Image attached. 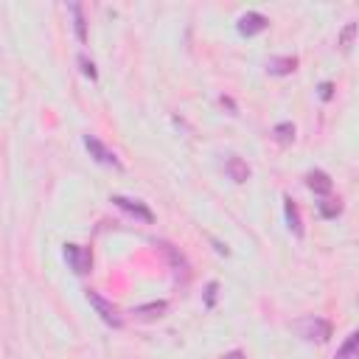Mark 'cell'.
Masks as SVG:
<instances>
[{
	"label": "cell",
	"instance_id": "4fadbf2b",
	"mask_svg": "<svg viewBox=\"0 0 359 359\" xmlns=\"http://www.w3.org/2000/svg\"><path fill=\"white\" fill-rule=\"evenodd\" d=\"M334 359H359V328L345 337V342L337 348Z\"/></svg>",
	"mask_w": 359,
	"mask_h": 359
},
{
	"label": "cell",
	"instance_id": "44dd1931",
	"mask_svg": "<svg viewBox=\"0 0 359 359\" xmlns=\"http://www.w3.org/2000/svg\"><path fill=\"white\" fill-rule=\"evenodd\" d=\"M219 104H222V107H227V109H230V115H238V107H236V101H233L230 95H219Z\"/></svg>",
	"mask_w": 359,
	"mask_h": 359
},
{
	"label": "cell",
	"instance_id": "52a82bcc",
	"mask_svg": "<svg viewBox=\"0 0 359 359\" xmlns=\"http://www.w3.org/2000/svg\"><path fill=\"white\" fill-rule=\"evenodd\" d=\"M269 28V20L261 14V11H244L241 17H238V22H236V31L241 34V36H255V34H261V31H266Z\"/></svg>",
	"mask_w": 359,
	"mask_h": 359
},
{
	"label": "cell",
	"instance_id": "8fae6325",
	"mask_svg": "<svg viewBox=\"0 0 359 359\" xmlns=\"http://www.w3.org/2000/svg\"><path fill=\"white\" fill-rule=\"evenodd\" d=\"M297 70V56H272L266 62V73L269 76H289Z\"/></svg>",
	"mask_w": 359,
	"mask_h": 359
},
{
	"label": "cell",
	"instance_id": "3957f363",
	"mask_svg": "<svg viewBox=\"0 0 359 359\" xmlns=\"http://www.w3.org/2000/svg\"><path fill=\"white\" fill-rule=\"evenodd\" d=\"M157 247L165 252V258H168V264H171V269H174V278L185 286V283L191 280V261L185 258V252H182L180 247H174L171 241H163V238L157 241Z\"/></svg>",
	"mask_w": 359,
	"mask_h": 359
},
{
	"label": "cell",
	"instance_id": "5b68a950",
	"mask_svg": "<svg viewBox=\"0 0 359 359\" xmlns=\"http://www.w3.org/2000/svg\"><path fill=\"white\" fill-rule=\"evenodd\" d=\"M65 261L76 275H87L93 269V250L81 244H65Z\"/></svg>",
	"mask_w": 359,
	"mask_h": 359
},
{
	"label": "cell",
	"instance_id": "e0dca14e",
	"mask_svg": "<svg viewBox=\"0 0 359 359\" xmlns=\"http://www.w3.org/2000/svg\"><path fill=\"white\" fill-rule=\"evenodd\" d=\"M317 210H320V216L334 219V216L342 213V202L339 199H323V202H317Z\"/></svg>",
	"mask_w": 359,
	"mask_h": 359
},
{
	"label": "cell",
	"instance_id": "277c9868",
	"mask_svg": "<svg viewBox=\"0 0 359 359\" xmlns=\"http://www.w3.org/2000/svg\"><path fill=\"white\" fill-rule=\"evenodd\" d=\"M81 140H84V149L90 151V157H93L98 165H107V168H115V171H121V168H123V163L118 160V154H115L109 146H104L95 135H84Z\"/></svg>",
	"mask_w": 359,
	"mask_h": 359
},
{
	"label": "cell",
	"instance_id": "ba28073f",
	"mask_svg": "<svg viewBox=\"0 0 359 359\" xmlns=\"http://www.w3.org/2000/svg\"><path fill=\"white\" fill-rule=\"evenodd\" d=\"M165 311H168V303H165V300H151V303L135 306L129 314H132L135 320H140V323H154V320H160Z\"/></svg>",
	"mask_w": 359,
	"mask_h": 359
},
{
	"label": "cell",
	"instance_id": "603a6c76",
	"mask_svg": "<svg viewBox=\"0 0 359 359\" xmlns=\"http://www.w3.org/2000/svg\"><path fill=\"white\" fill-rule=\"evenodd\" d=\"M213 247H216V252H222V255H227V252H230V250H227L222 241H216V238H213Z\"/></svg>",
	"mask_w": 359,
	"mask_h": 359
},
{
	"label": "cell",
	"instance_id": "8992f818",
	"mask_svg": "<svg viewBox=\"0 0 359 359\" xmlns=\"http://www.w3.org/2000/svg\"><path fill=\"white\" fill-rule=\"evenodd\" d=\"M115 208H121L123 213H129V216H135V219H140V222H146V224H151L154 222V213H151V208L146 205V202H140V199H132V196H123V194H112V199H109Z\"/></svg>",
	"mask_w": 359,
	"mask_h": 359
},
{
	"label": "cell",
	"instance_id": "7c38bea8",
	"mask_svg": "<svg viewBox=\"0 0 359 359\" xmlns=\"http://www.w3.org/2000/svg\"><path fill=\"white\" fill-rule=\"evenodd\" d=\"M224 171H227V177H230L233 182H238V185L250 180V165H247V163H244L238 154H230V157H227Z\"/></svg>",
	"mask_w": 359,
	"mask_h": 359
},
{
	"label": "cell",
	"instance_id": "30bf717a",
	"mask_svg": "<svg viewBox=\"0 0 359 359\" xmlns=\"http://www.w3.org/2000/svg\"><path fill=\"white\" fill-rule=\"evenodd\" d=\"M283 216H286V224H289V230L297 236V238H303V219H300V210H297V202L292 199V196H283Z\"/></svg>",
	"mask_w": 359,
	"mask_h": 359
},
{
	"label": "cell",
	"instance_id": "6da1fadb",
	"mask_svg": "<svg viewBox=\"0 0 359 359\" xmlns=\"http://www.w3.org/2000/svg\"><path fill=\"white\" fill-rule=\"evenodd\" d=\"M292 331L300 337V339H306V342H328V337H331V323L325 320V317H317V314H306V317H300V320H294L292 323Z\"/></svg>",
	"mask_w": 359,
	"mask_h": 359
},
{
	"label": "cell",
	"instance_id": "ffe728a7",
	"mask_svg": "<svg viewBox=\"0 0 359 359\" xmlns=\"http://www.w3.org/2000/svg\"><path fill=\"white\" fill-rule=\"evenodd\" d=\"M317 93H320L323 101H331V98H334V81H320Z\"/></svg>",
	"mask_w": 359,
	"mask_h": 359
},
{
	"label": "cell",
	"instance_id": "d6986e66",
	"mask_svg": "<svg viewBox=\"0 0 359 359\" xmlns=\"http://www.w3.org/2000/svg\"><path fill=\"white\" fill-rule=\"evenodd\" d=\"M216 292H219V283L216 280H208V286H205V309H213L216 306Z\"/></svg>",
	"mask_w": 359,
	"mask_h": 359
},
{
	"label": "cell",
	"instance_id": "7a4b0ae2",
	"mask_svg": "<svg viewBox=\"0 0 359 359\" xmlns=\"http://www.w3.org/2000/svg\"><path fill=\"white\" fill-rule=\"evenodd\" d=\"M87 303L95 309V314H98L109 328H123V323H126V320H123V314H121V311H118V306H115V303H109L104 294H98L95 289H87Z\"/></svg>",
	"mask_w": 359,
	"mask_h": 359
},
{
	"label": "cell",
	"instance_id": "5bb4252c",
	"mask_svg": "<svg viewBox=\"0 0 359 359\" xmlns=\"http://www.w3.org/2000/svg\"><path fill=\"white\" fill-rule=\"evenodd\" d=\"M67 8H70V14H73L76 39H79V42H87V20H84V11H81V3H70Z\"/></svg>",
	"mask_w": 359,
	"mask_h": 359
},
{
	"label": "cell",
	"instance_id": "7402d4cb",
	"mask_svg": "<svg viewBox=\"0 0 359 359\" xmlns=\"http://www.w3.org/2000/svg\"><path fill=\"white\" fill-rule=\"evenodd\" d=\"M222 359H247V356H244V351H230V353H224Z\"/></svg>",
	"mask_w": 359,
	"mask_h": 359
},
{
	"label": "cell",
	"instance_id": "9c48e42d",
	"mask_svg": "<svg viewBox=\"0 0 359 359\" xmlns=\"http://www.w3.org/2000/svg\"><path fill=\"white\" fill-rule=\"evenodd\" d=\"M306 185L317 194V196H328L331 194V188H334V182H331V177L323 171V168H314V171H309L306 174Z\"/></svg>",
	"mask_w": 359,
	"mask_h": 359
},
{
	"label": "cell",
	"instance_id": "2e32d148",
	"mask_svg": "<svg viewBox=\"0 0 359 359\" xmlns=\"http://www.w3.org/2000/svg\"><path fill=\"white\" fill-rule=\"evenodd\" d=\"M272 137L278 140V143H292L294 140V123H289V121H280V123H275L272 126Z\"/></svg>",
	"mask_w": 359,
	"mask_h": 359
},
{
	"label": "cell",
	"instance_id": "9a60e30c",
	"mask_svg": "<svg viewBox=\"0 0 359 359\" xmlns=\"http://www.w3.org/2000/svg\"><path fill=\"white\" fill-rule=\"evenodd\" d=\"M356 31H359V25H356L353 20H351V22H345V28L339 31V36H337V45H339V48H342L345 53L351 50V45H353V39H356Z\"/></svg>",
	"mask_w": 359,
	"mask_h": 359
},
{
	"label": "cell",
	"instance_id": "ac0fdd59",
	"mask_svg": "<svg viewBox=\"0 0 359 359\" xmlns=\"http://www.w3.org/2000/svg\"><path fill=\"white\" fill-rule=\"evenodd\" d=\"M76 62H79L81 73H84L90 81H95V79H98V70H95V62H93V59H87L84 53H79V59H76Z\"/></svg>",
	"mask_w": 359,
	"mask_h": 359
}]
</instances>
